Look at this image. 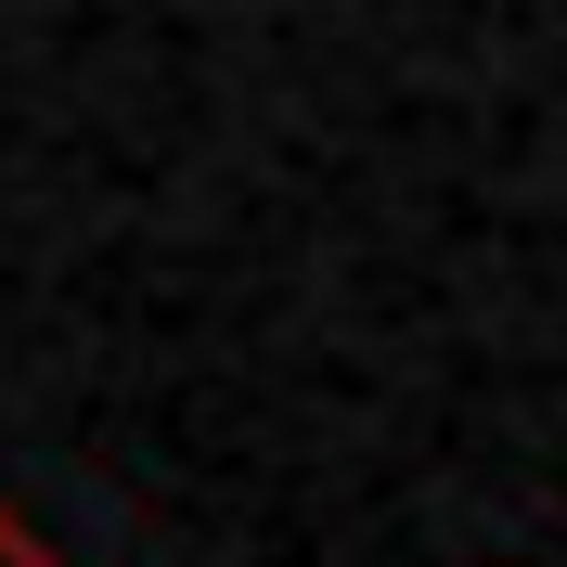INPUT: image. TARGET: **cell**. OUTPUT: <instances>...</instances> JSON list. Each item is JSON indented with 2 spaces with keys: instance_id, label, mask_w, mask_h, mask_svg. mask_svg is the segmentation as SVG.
I'll use <instances>...</instances> for the list:
<instances>
[{
  "instance_id": "cell-1",
  "label": "cell",
  "mask_w": 567,
  "mask_h": 567,
  "mask_svg": "<svg viewBox=\"0 0 567 567\" xmlns=\"http://www.w3.org/2000/svg\"><path fill=\"white\" fill-rule=\"evenodd\" d=\"M0 567H65V555H52V542H39L27 516H13V503H0Z\"/></svg>"
}]
</instances>
